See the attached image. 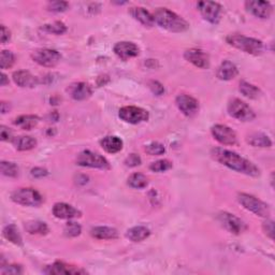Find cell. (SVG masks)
Segmentation results:
<instances>
[{
  "label": "cell",
  "instance_id": "cell-9",
  "mask_svg": "<svg viewBox=\"0 0 275 275\" xmlns=\"http://www.w3.org/2000/svg\"><path fill=\"white\" fill-rule=\"evenodd\" d=\"M217 220H219L220 223L223 228L233 234H240L244 232L247 229V226L244 221L239 219V217H236L235 215L230 214L228 212L219 213Z\"/></svg>",
  "mask_w": 275,
  "mask_h": 275
},
{
  "label": "cell",
  "instance_id": "cell-30",
  "mask_svg": "<svg viewBox=\"0 0 275 275\" xmlns=\"http://www.w3.org/2000/svg\"><path fill=\"white\" fill-rule=\"evenodd\" d=\"M25 229L30 234H47L49 228L46 222L43 221H28L25 223Z\"/></svg>",
  "mask_w": 275,
  "mask_h": 275
},
{
  "label": "cell",
  "instance_id": "cell-25",
  "mask_svg": "<svg viewBox=\"0 0 275 275\" xmlns=\"http://www.w3.org/2000/svg\"><path fill=\"white\" fill-rule=\"evenodd\" d=\"M151 235V231L149 228L144 226H136L128 230L126 236L132 242H141L148 239Z\"/></svg>",
  "mask_w": 275,
  "mask_h": 275
},
{
  "label": "cell",
  "instance_id": "cell-14",
  "mask_svg": "<svg viewBox=\"0 0 275 275\" xmlns=\"http://www.w3.org/2000/svg\"><path fill=\"white\" fill-rule=\"evenodd\" d=\"M245 9L252 15L258 18H269L273 12V7L268 1H259V0H251L245 2Z\"/></svg>",
  "mask_w": 275,
  "mask_h": 275
},
{
  "label": "cell",
  "instance_id": "cell-3",
  "mask_svg": "<svg viewBox=\"0 0 275 275\" xmlns=\"http://www.w3.org/2000/svg\"><path fill=\"white\" fill-rule=\"evenodd\" d=\"M226 41L229 46L241 50L247 54L257 56L264 52V43L255 38H249L243 35H229L226 38Z\"/></svg>",
  "mask_w": 275,
  "mask_h": 275
},
{
  "label": "cell",
  "instance_id": "cell-26",
  "mask_svg": "<svg viewBox=\"0 0 275 275\" xmlns=\"http://www.w3.org/2000/svg\"><path fill=\"white\" fill-rule=\"evenodd\" d=\"M12 143H13L14 148L17 151L25 152V151H30L35 149L37 145V140L30 136H21V137L14 138Z\"/></svg>",
  "mask_w": 275,
  "mask_h": 275
},
{
  "label": "cell",
  "instance_id": "cell-23",
  "mask_svg": "<svg viewBox=\"0 0 275 275\" xmlns=\"http://www.w3.org/2000/svg\"><path fill=\"white\" fill-rule=\"evenodd\" d=\"M101 148L109 154H116V153L123 150V141L116 136H108L101 140Z\"/></svg>",
  "mask_w": 275,
  "mask_h": 275
},
{
  "label": "cell",
  "instance_id": "cell-10",
  "mask_svg": "<svg viewBox=\"0 0 275 275\" xmlns=\"http://www.w3.org/2000/svg\"><path fill=\"white\" fill-rule=\"evenodd\" d=\"M34 61H36L38 65L47 68H53L57 63L60 61L61 56L60 54L55 50L51 49H39L36 50L35 52L31 54Z\"/></svg>",
  "mask_w": 275,
  "mask_h": 275
},
{
  "label": "cell",
  "instance_id": "cell-32",
  "mask_svg": "<svg viewBox=\"0 0 275 275\" xmlns=\"http://www.w3.org/2000/svg\"><path fill=\"white\" fill-rule=\"evenodd\" d=\"M128 185L134 189H143L149 185V180L142 173H133L128 177Z\"/></svg>",
  "mask_w": 275,
  "mask_h": 275
},
{
  "label": "cell",
  "instance_id": "cell-7",
  "mask_svg": "<svg viewBox=\"0 0 275 275\" xmlns=\"http://www.w3.org/2000/svg\"><path fill=\"white\" fill-rule=\"evenodd\" d=\"M228 113L230 116L241 121H251L256 117L253 109L240 99H233L229 102Z\"/></svg>",
  "mask_w": 275,
  "mask_h": 275
},
{
  "label": "cell",
  "instance_id": "cell-21",
  "mask_svg": "<svg viewBox=\"0 0 275 275\" xmlns=\"http://www.w3.org/2000/svg\"><path fill=\"white\" fill-rule=\"evenodd\" d=\"M239 74V69L232 61L223 60L217 69L216 75L221 81H230Z\"/></svg>",
  "mask_w": 275,
  "mask_h": 275
},
{
  "label": "cell",
  "instance_id": "cell-12",
  "mask_svg": "<svg viewBox=\"0 0 275 275\" xmlns=\"http://www.w3.org/2000/svg\"><path fill=\"white\" fill-rule=\"evenodd\" d=\"M214 139L222 145H235L238 143V137L231 128L226 125H215L211 128Z\"/></svg>",
  "mask_w": 275,
  "mask_h": 275
},
{
  "label": "cell",
  "instance_id": "cell-16",
  "mask_svg": "<svg viewBox=\"0 0 275 275\" xmlns=\"http://www.w3.org/2000/svg\"><path fill=\"white\" fill-rule=\"evenodd\" d=\"M114 53L116 54L118 58L121 60H128L132 58V57H136L140 53V49L138 48L137 44H134L132 42H118L114 46Z\"/></svg>",
  "mask_w": 275,
  "mask_h": 275
},
{
  "label": "cell",
  "instance_id": "cell-1",
  "mask_svg": "<svg viewBox=\"0 0 275 275\" xmlns=\"http://www.w3.org/2000/svg\"><path fill=\"white\" fill-rule=\"evenodd\" d=\"M211 156L213 157L214 161L226 165L229 169L239 172V173L253 177L259 176L260 174V170L257 165L235 152L221 148H214L211 151Z\"/></svg>",
  "mask_w": 275,
  "mask_h": 275
},
{
  "label": "cell",
  "instance_id": "cell-24",
  "mask_svg": "<svg viewBox=\"0 0 275 275\" xmlns=\"http://www.w3.org/2000/svg\"><path fill=\"white\" fill-rule=\"evenodd\" d=\"M93 238L98 240H114L118 238L116 229L111 227H95L91 230Z\"/></svg>",
  "mask_w": 275,
  "mask_h": 275
},
{
  "label": "cell",
  "instance_id": "cell-48",
  "mask_svg": "<svg viewBox=\"0 0 275 275\" xmlns=\"http://www.w3.org/2000/svg\"><path fill=\"white\" fill-rule=\"evenodd\" d=\"M7 84H9V79H8V76L5 75L4 73H1V82H0V85H1V86H5Z\"/></svg>",
  "mask_w": 275,
  "mask_h": 275
},
{
  "label": "cell",
  "instance_id": "cell-15",
  "mask_svg": "<svg viewBox=\"0 0 275 275\" xmlns=\"http://www.w3.org/2000/svg\"><path fill=\"white\" fill-rule=\"evenodd\" d=\"M185 59L193 63L194 66L200 69H207L210 67L209 55L202 50L190 49L187 50L184 54Z\"/></svg>",
  "mask_w": 275,
  "mask_h": 275
},
{
  "label": "cell",
  "instance_id": "cell-13",
  "mask_svg": "<svg viewBox=\"0 0 275 275\" xmlns=\"http://www.w3.org/2000/svg\"><path fill=\"white\" fill-rule=\"evenodd\" d=\"M175 104L185 116L194 117L199 111V102L197 99L188 95H180L175 99Z\"/></svg>",
  "mask_w": 275,
  "mask_h": 275
},
{
  "label": "cell",
  "instance_id": "cell-37",
  "mask_svg": "<svg viewBox=\"0 0 275 275\" xmlns=\"http://www.w3.org/2000/svg\"><path fill=\"white\" fill-rule=\"evenodd\" d=\"M172 168V163L168 159H162V161H157L155 163H153L150 165V169L153 172H157V173H161V172H165Z\"/></svg>",
  "mask_w": 275,
  "mask_h": 275
},
{
  "label": "cell",
  "instance_id": "cell-2",
  "mask_svg": "<svg viewBox=\"0 0 275 275\" xmlns=\"http://www.w3.org/2000/svg\"><path fill=\"white\" fill-rule=\"evenodd\" d=\"M153 16L155 23L171 33H183L189 28V24L183 17L165 8L157 9Z\"/></svg>",
  "mask_w": 275,
  "mask_h": 275
},
{
  "label": "cell",
  "instance_id": "cell-19",
  "mask_svg": "<svg viewBox=\"0 0 275 275\" xmlns=\"http://www.w3.org/2000/svg\"><path fill=\"white\" fill-rule=\"evenodd\" d=\"M44 273L47 274H54V275H61V274H84L86 273V271L81 270V269L76 268L74 266H70L65 264V262H60L57 261L54 262L53 265L48 266L46 270H44Z\"/></svg>",
  "mask_w": 275,
  "mask_h": 275
},
{
  "label": "cell",
  "instance_id": "cell-22",
  "mask_svg": "<svg viewBox=\"0 0 275 275\" xmlns=\"http://www.w3.org/2000/svg\"><path fill=\"white\" fill-rule=\"evenodd\" d=\"M129 13L134 18V20H137L138 22L144 25V26H146V27L154 26V24H155L154 16H153V14H151L146 9L141 8V7H134L129 10Z\"/></svg>",
  "mask_w": 275,
  "mask_h": 275
},
{
  "label": "cell",
  "instance_id": "cell-35",
  "mask_svg": "<svg viewBox=\"0 0 275 275\" xmlns=\"http://www.w3.org/2000/svg\"><path fill=\"white\" fill-rule=\"evenodd\" d=\"M63 232H65V235L68 236V238H75V236L81 234L82 227L75 221H68L65 228H63Z\"/></svg>",
  "mask_w": 275,
  "mask_h": 275
},
{
  "label": "cell",
  "instance_id": "cell-28",
  "mask_svg": "<svg viewBox=\"0 0 275 275\" xmlns=\"http://www.w3.org/2000/svg\"><path fill=\"white\" fill-rule=\"evenodd\" d=\"M39 120L40 118L37 115H21V116L15 118L14 125L24 130H31L38 125Z\"/></svg>",
  "mask_w": 275,
  "mask_h": 275
},
{
  "label": "cell",
  "instance_id": "cell-44",
  "mask_svg": "<svg viewBox=\"0 0 275 275\" xmlns=\"http://www.w3.org/2000/svg\"><path fill=\"white\" fill-rule=\"evenodd\" d=\"M264 231L266 232V234L269 236V238L272 239L274 238V222L273 220H267L266 222H264Z\"/></svg>",
  "mask_w": 275,
  "mask_h": 275
},
{
  "label": "cell",
  "instance_id": "cell-47",
  "mask_svg": "<svg viewBox=\"0 0 275 275\" xmlns=\"http://www.w3.org/2000/svg\"><path fill=\"white\" fill-rule=\"evenodd\" d=\"M9 110H10V106H9L8 102L2 101L1 102V113L5 114L7 112H9Z\"/></svg>",
  "mask_w": 275,
  "mask_h": 275
},
{
  "label": "cell",
  "instance_id": "cell-27",
  "mask_svg": "<svg viewBox=\"0 0 275 275\" xmlns=\"http://www.w3.org/2000/svg\"><path fill=\"white\" fill-rule=\"evenodd\" d=\"M247 143L254 148H271L272 141L267 134L256 132L247 137Z\"/></svg>",
  "mask_w": 275,
  "mask_h": 275
},
{
  "label": "cell",
  "instance_id": "cell-11",
  "mask_svg": "<svg viewBox=\"0 0 275 275\" xmlns=\"http://www.w3.org/2000/svg\"><path fill=\"white\" fill-rule=\"evenodd\" d=\"M197 8L202 17L211 24H219L221 18V5L215 1H200Z\"/></svg>",
  "mask_w": 275,
  "mask_h": 275
},
{
  "label": "cell",
  "instance_id": "cell-18",
  "mask_svg": "<svg viewBox=\"0 0 275 275\" xmlns=\"http://www.w3.org/2000/svg\"><path fill=\"white\" fill-rule=\"evenodd\" d=\"M53 214L59 220H73L81 217V212L67 203H56L53 207Z\"/></svg>",
  "mask_w": 275,
  "mask_h": 275
},
{
  "label": "cell",
  "instance_id": "cell-33",
  "mask_svg": "<svg viewBox=\"0 0 275 275\" xmlns=\"http://www.w3.org/2000/svg\"><path fill=\"white\" fill-rule=\"evenodd\" d=\"M41 29L43 31H46V33L53 34V35H62L67 31L66 25L62 22H54L52 24H46L43 25Z\"/></svg>",
  "mask_w": 275,
  "mask_h": 275
},
{
  "label": "cell",
  "instance_id": "cell-43",
  "mask_svg": "<svg viewBox=\"0 0 275 275\" xmlns=\"http://www.w3.org/2000/svg\"><path fill=\"white\" fill-rule=\"evenodd\" d=\"M0 138H1V141L3 142L13 141L14 139L13 134H12V131L5 126H1V129H0Z\"/></svg>",
  "mask_w": 275,
  "mask_h": 275
},
{
  "label": "cell",
  "instance_id": "cell-40",
  "mask_svg": "<svg viewBox=\"0 0 275 275\" xmlns=\"http://www.w3.org/2000/svg\"><path fill=\"white\" fill-rule=\"evenodd\" d=\"M2 275H17L23 273V268L20 265H10L1 268Z\"/></svg>",
  "mask_w": 275,
  "mask_h": 275
},
{
  "label": "cell",
  "instance_id": "cell-38",
  "mask_svg": "<svg viewBox=\"0 0 275 275\" xmlns=\"http://www.w3.org/2000/svg\"><path fill=\"white\" fill-rule=\"evenodd\" d=\"M145 152L148 153V154L151 155V156H159V155H164L165 154V146L162 143L153 142V143H151L149 145H146Z\"/></svg>",
  "mask_w": 275,
  "mask_h": 275
},
{
  "label": "cell",
  "instance_id": "cell-31",
  "mask_svg": "<svg viewBox=\"0 0 275 275\" xmlns=\"http://www.w3.org/2000/svg\"><path fill=\"white\" fill-rule=\"evenodd\" d=\"M239 91L243 96H245L249 99H257L260 96V89L245 81H242L240 83Z\"/></svg>",
  "mask_w": 275,
  "mask_h": 275
},
{
  "label": "cell",
  "instance_id": "cell-29",
  "mask_svg": "<svg viewBox=\"0 0 275 275\" xmlns=\"http://www.w3.org/2000/svg\"><path fill=\"white\" fill-rule=\"evenodd\" d=\"M3 236L11 243H13L15 245H22L23 239L22 235L18 231V229L15 225H9L3 229Z\"/></svg>",
  "mask_w": 275,
  "mask_h": 275
},
{
  "label": "cell",
  "instance_id": "cell-39",
  "mask_svg": "<svg viewBox=\"0 0 275 275\" xmlns=\"http://www.w3.org/2000/svg\"><path fill=\"white\" fill-rule=\"evenodd\" d=\"M69 9V3L67 1H51L48 3V10L60 13Z\"/></svg>",
  "mask_w": 275,
  "mask_h": 275
},
{
  "label": "cell",
  "instance_id": "cell-42",
  "mask_svg": "<svg viewBox=\"0 0 275 275\" xmlns=\"http://www.w3.org/2000/svg\"><path fill=\"white\" fill-rule=\"evenodd\" d=\"M149 86L151 88L152 93L155 94L156 96H162L165 94V87L162 83H159L157 81H151L149 83Z\"/></svg>",
  "mask_w": 275,
  "mask_h": 275
},
{
  "label": "cell",
  "instance_id": "cell-36",
  "mask_svg": "<svg viewBox=\"0 0 275 275\" xmlns=\"http://www.w3.org/2000/svg\"><path fill=\"white\" fill-rule=\"evenodd\" d=\"M1 173L8 177H15L18 174V168L14 163L1 162Z\"/></svg>",
  "mask_w": 275,
  "mask_h": 275
},
{
  "label": "cell",
  "instance_id": "cell-20",
  "mask_svg": "<svg viewBox=\"0 0 275 275\" xmlns=\"http://www.w3.org/2000/svg\"><path fill=\"white\" fill-rule=\"evenodd\" d=\"M12 78H13L15 84L20 87L33 88L39 84V80H38V78H36V76L31 74L29 71H26V70L15 71L13 75H12Z\"/></svg>",
  "mask_w": 275,
  "mask_h": 275
},
{
  "label": "cell",
  "instance_id": "cell-5",
  "mask_svg": "<svg viewBox=\"0 0 275 275\" xmlns=\"http://www.w3.org/2000/svg\"><path fill=\"white\" fill-rule=\"evenodd\" d=\"M238 201L241 206L246 209L249 212L254 213L255 215L260 217H269L270 215V208L267 203L259 200L258 198H256L252 195L248 194H239Z\"/></svg>",
  "mask_w": 275,
  "mask_h": 275
},
{
  "label": "cell",
  "instance_id": "cell-46",
  "mask_svg": "<svg viewBox=\"0 0 275 275\" xmlns=\"http://www.w3.org/2000/svg\"><path fill=\"white\" fill-rule=\"evenodd\" d=\"M11 39V31L4 26V25H1V36H0V40H1L2 44H5L7 42H9Z\"/></svg>",
  "mask_w": 275,
  "mask_h": 275
},
{
  "label": "cell",
  "instance_id": "cell-8",
  "mask_svg": "<svg viewBox=\"0 0 275 275\" xmlns=\"http://www.w3.org/2000/svg\"><path fill=\"white\" fill-rule=\"evenodd\" d=\"M118 116L121 120L126 121L128 124L137 125L146 121L150 117L149 112L139 107H124L121 108L118 113Z\"/></svg>",
  "mask_w": 275,
  "mask_h": 275
},
{
  "label": "cell",
  "instance_id": "cell-6",
  "mask_svg": "<svg viewBox=\"0 0 275 275\" xmlns=\"http://www.w3.org/2000/svg\"><path fill=\"white\" fill-rule=\"evenodd\" d=\"M76 164L81 167L96 168L101 170L110 169V164L107 159L99 155L98 153H94L92 151H83L76 157Z\"/></svg>",
  "mask_w": 275,
  "mask_h": 275
},
{
  "label": "cell",
  "instance_id": "cell-4",
  "mask_svg": "<svg viewBox=\"0 0 275 275\" xmlns=\"http://www.w3.org/2000/svg\"><path fill=\"white\" fill-rule=\"evenodd\" d=\"M11 199L24 207H39L43 203V197L34 188H18L12 193Z\"/></svg>",
  "mask_w": 275,
  "mask_h": 275
},
{
  "label": "cell",
  "instance_id": "cell-41",
  "mask_svg": "<svg viewBox=\"0 0 275 275\" xmlns=\"http://www.w3.org/2000/svg\"><path fill=\"white\" fill-rule=\"evenodd\" d=\"M142 161H141V157L137 154H130L125 159V165L127 167H138V165H141Z\"/></svg>",
  "mask_w": 275,
  "mask_h": 275
},
{
  "label": "cell",
  "instance_id": "cell-45",
  "mask_svg": "<svg viewBox=\"0 0 275 275\" xmlns=\"http://www.w3.org/2000/svg\"><path fill=\"white\" fill-rule=\"evenodd\" d=\"M30 174L31 176H34L36 178H42L44 176H47L49 174V172L47 169H43L41 167H36L34 169H31Z\"/></svg>",
  "mask_w": 275,
  "mask_h": 275
},
{
  "label": "cell",
  "instance_id": "cell-17",
  "mask_svg": "<svg viewBox=\"0 0 275 275\" xmlns=\"http://www.w3.org/2000/svg\"><path fill=\"white\" fill-rule=\"evenodd\" d=\"M67 92L69 93L70 97L76 101L85 100L91 97L93 94L91 86L84 82L72 83V84L67 88Z\"/></svg>",
  "mask_w": 275,
  "mask_h": 275
},
{
  "label": "cell",
  "instance_id": "cell-34",
  "mask_svg": "<svg viewBox=\"0 0 275 275\" xmlns=\"http://www.w3.org/2000/svg\"><path fill=\"white\" fill-rule=\"evenodd\" d=\"M15 56L14 54L8 50H3L0 55V67L1 69H9L14 65Z\"/></svg>",
  "mask_w": 275,
  "mask_h": 275
}]
</instances>
